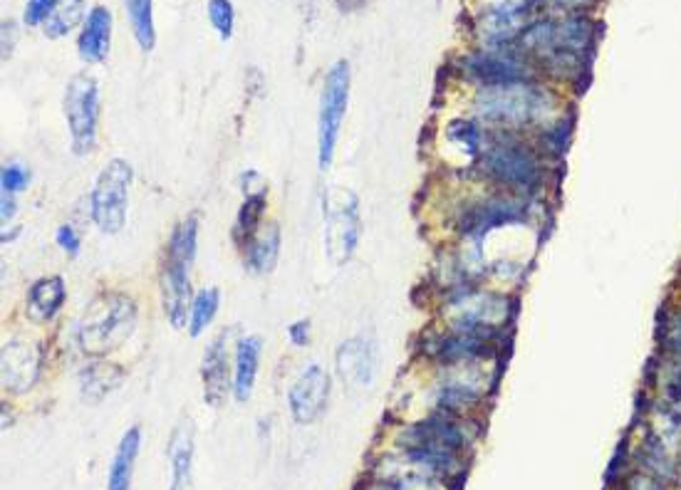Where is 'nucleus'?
Instances as JSON below:
<instances>
[{
  "instance_id": "f257e3e1",
  "label": "nucleus",
  "mask_w": 681,
  "mask_h": 490,
  "mask_svg": "<svg viewBox=\"0 0 681 490\" xmlns=\"http://www.w3.org/2000/svg\"><path fill=\"white\" fill-rule=\"evenodd\" d=\"M570 107V104H568ZM568 107L543 80L513 82V85L478 87L473 95V119L498 132L528 134L558 119Z\"/></svg>"
},
{
  "instance_id": "f03ea898",
  "label": "nucleus",
  "mask_w": 681,
  "mask_h": 490,
  "mask_svg": "<svg viewBox=\"0 0 681 490\" xmlns=\"http://www.w3.org/2000/svg\"><path fill=\"white\" fill-rule=\"evenodd\" d=\"M548 164L550 161L545 159L538 144L525 134L491 129L486 149L478 156L473 169L498 191L535 201L548 184Z\"/></svg>"
},
{
  "instance_id": "7ed1b4c3",
  "label": "nucleus",
  "mask_w": 681,
  "mask_h": 490,
  "mask_svg": "<svg viewBox=\"0 0 681 490\" xmlns=\"http://www.w3.org/2000/svg\"><path fill=\"white\" fill-rule=\"evenodd\" d=\"M196 238H199V221L189 216L171 231L169 245L161 270V305L171 327H184L186 315L191 312V265L196 258Z\"/></svg>"
},
{
  "instance_id": "20e7f679",
  "label": "nucleus",
  "mask_w": 681,
  "mask_h": 490,
  "mask_svg": "<svg viewBox=\"0 0 681 490\" xmlns=\"http://www.w3.org/2000/svg\"><path fill=\"white\" fill-rule=\"evenodd\" d=\"M137 327V305L122 293H102L82 315L77 340L85 354L105 357L122 347Z\"/></svg>"
},
{
  "instance_id": "39448f33",
  "label": "nucleus",
  "mask_w": 681,
  "mask_h": 490,
  "mask_svg": "<svg viewBox=\"0 0 681 490\" xmlns=\"http://www.w3.org/2000/svg\"><path fill=\"white\" fill-rule=\"evenodd\" d=\"M325 216V253L332 265H345L355 255L362 238L360 201L350 189L330 186L322 194Z\"/></svg>"
},
{
  "instance_id": "423d86ee",
  "label": "nucleus",
  "mask_w": 681,
  "mask_h": 490,
  "mask_svg": "<svg viewBox=\"0 0 681 490\" xmlns=\"http://www.w3.org/2000/svg\"><path fill=\"white\" fill-rule=\"evenodd\" d=\"M350 65L347 60H337L327 70L325 82H322L320 95V119H317V164L320 169H330L335 159L337 139H340L342 122L347 114V102H350Z\"/></svg>"
},
{
  "instance_id": "0eeeda50",
  "label": "nucleus",
  "mask_w": 681,
  "mask_h": 490,
  "mask_svg": "<svg viewBox=\"0 0 681 490\" xmlns=\"http://www.w3.org/2000/svg\"><path fill=\"white\" fill-rule=\"evenodd\" d=\"M461 72L466 80H471L478 87H496V85H513V82L540 80L538 67L533 65L525 52L518 45H506V48H481L471 52L469 57L461 60Z\"/></svg>"
},
{
  "instance_id": "6e6552de",
  "label": "nucleus",
  "mask_w": 681,
  "mask_h": 490,
  "mask_svg": "<svg viewBox=\"0 0 681 490\" xmlns=\"http://www.w3.org/2000/svg\"><path fill=\"white\" fill-rule=\"evenodd\" d=\"M132 176V166L124 159H112L97 176L90 198V211L92 221L102 233L122 231L124 221H127Z\"/></svg>"
},
{
  "instance_id": "1a4fd4ad",
  "label": "nucleus",
  "mask_w": 681,
  "mask_h": 490,
  "mask_svg": "<svg viewBox=\"0 0 681 490\" xmlns=\"http://www.w3.org/2000/svg\"><path fill=\"white\" fill-rule=\"evenodd\" d=\"M65 117L70 127L75 154H90L97 142V119H100V87L87 72L72 77L65 87Z\"/></svg>"
},
{
  "instance_id": "9d476101",
  "label": "nucleus",
  "mask_w": 681,
  "mask_h": 490,
  "mask_svg": "<svg viewBox=\"0 0 681 490\" xmlns=\"http://www.w3.org/2000/svg\"><path fill=\"white\" fill-rule=\"evenodd\" d=\"M330 387V374L322 367H317V364H310L290 387L288 404L293 419L305 426L315 424L325 414L327 401H330Z\"/></svg>"
},
{
  "instance_id": "9b49d317",
  "label": "nucleus",
  "mask_w": 681,
  "mask_h": 490,
  "mask_svg": "<svg viewBox=\"0 0 681 490\" xmlns=\"http://www.w3.org/2000/svg\"><path fill=\"white\" fill-rule=\"evenodd\" d=\"M40 372V349L33 342L10 340L3 347V387L13 394L28 392Z\"/></svg>"
},
{
  "instance_id": "f8f14e48",
  "label": "nucleus",
  "mask_w": 681,
  "mask_h": 490,
  "mask_svg": "<svg viewBox=\"0 0 681 490\" xmlns=\"http://www.w3.org/2000/svg\"><path fill=\"white\" fill-rule=\"evenodd\" d=\"M201 379H204V399L206 404L218 409L226 401L228 392L233 389L231 367H228V349H226V332L213 340L204 352L201 362Z\"/></svg>"
},
{
  "instance_id": "ddd939ff",
  "label": "nucleus",
  "mask_w": 681,
  "mask_h": 490,
  "mask_svg": "<svg viewBox=\"0 0 681 490\" xmlns=\"http://www.w3.org/2000/svg\"><path fill=\"white\" fill-rule=\"evenodd\" d=\"M337 374L347 387H369L374 379V347L365 337H352L337 349Z\"/></svg>"
},
{
  "instance_id": "4468645a",
  "label": "nucleus",
  "mask_w": 681,
  "mask_h": 490,
  "mask_svg": "<svg viewBox=\"0 0 681 490\" xmlns=\"http://www.w3.org/2000/svg\"><path fill=\"white\" fill-rule=\"evenodd\" d=\"M109 45H112V10L105 5H95L82 25L77 52L90 65H100L107 60Z\"/></svg>"
},
{
  "instance_id": "2eb2a0df",
  "label": "nucleus",
  "mask_w": 681,
  "mask_h": 490,
  "mask_svg": "<svg viewBox=\"0 0 681 490\" xmlns=\"http://www.w3.org/2000/svg\"><path fill=\"white\" fill-rule=\"evenodd\" d=\"M166 458L171 463V490H186L194 473V424L181 419L166 443Z\"/></svg>"
},
{
  "instance_id": "dca6fc26",
  "label": "nucleus",
  "mask_w": 681,
  "mask_h": 490,
  "mask_svg": "<svg viewBox=\"0 0 681 490\" xmlns=\"http://www.w3.org/2000/svg\"><path fill=\"white\" fill-rule=\"evenodd\" d=\"M139 448H142V429L132 426L119 439L117 451H114L112 463H109L107 490H132L134 463H137Z\"/></svg>"
},
{
  "instance_id": "f3484780",
  "label": "nucleus",
  "mask_w": 681,
  "mask_h": 490,
  "mask_svg": "<svg viewBox=\"0 0 681 490\" xmlns=\"http://www.w3.org/2000/svg\"><path fill=\"white\" fill-rule=\"evenodd\" d=\"M263 354V340L256 335H248L238 340L236 347V377H233V394L236 399L248 401L256 387L258 377V364H261Z\"/></svg>"
},
{
  "instance_id": "a211bd4d",
  "label": "nucleus",
  "mask_w": 681,
  "mask_h": 490,
  "mask_svg": "<svg viewBox=\"0 0 681 490\" xmlns=\"http://www.w3.org/2000/svg\"><path fill=\"white\" fill-rule=\"evenodd\" d=\"M575 124H577V112L575 104H570L558 119H553L550 124H545L543 129L535 132L533 142L538 144V149L543 151V156L548 161H560L565 154H568L570 144H573V134H575Z\"/></svg>"
},
{
  "instance_id": "6ab92c4d",
  "label": "nucleus",
  "mask_w": 681,
  "mask_h": 490,
  "mask_svg": "<svg viewBox=\"0 0 681 490\" xmlns=\"http://www.w3.org/2000/svg\"><path fill=\"white\" fill-rule=\"evenodd\" d=\"M65 297H67V288H65V280H62L60 275H50V278L35 280L33 288H30V293H28L30 317H35V320H40V322L53 320L57 312H60Z\"/></svg>"
},
{
  "instance_id": "aec40b11",
  "label": "nucleus",
  "mask_w": 681,
  "mask_h": 490,
  "mask_svg": "<svg viewBox=\"0 0 681 490\" xmlns=\"http://www.w3.org/2000/svg\"><path fill=\"white\" fill-rule=\"evenodd\" d=\"M248 248V270L265 275L275 268L280 253V228L278 223H268L261 231L253 236V241L246 245Z\"/></svg>"
},
{
  "instance_id": "412c9836",
  "label": "nucleus",
  "mask_w": 681,
  "mask_h": 490,
  "mask_svg": "<svg viewBox=\"0 0 681 490\" xmlns=\"http://www.w3.org/2000/svg\"><path fill=\"white\" fill-rule=\"evenodd\" d=\"M654 342H657L659 352L681 354V295L659 307Z\"/></svg>"
},
{
  "instance_id": "4be33fe9",
  "label": "nucleus",
  "mask_w": 681,
  "mask_h": 490,
  "mask_svg": "<svg viewBox=\"0 0 681 490\" xmlns=\"http://www.w3.org/2000/svg\"><path fill=\"white\" fill-rule=\"evenodd\" d=\"M85 13H87L85 0H57L48 18L43 20V33L48 35L50 40L65 38V35L72 33L82 20H87Z\"/></svg>"
},
{
  "instance_id": "5701e85b",
  "label": "nucleus",
  "mask_w": 681,
  "mask_h": 490,
  "mask_svg": "<svg viewBox=\"0 0 681 490\" xmlns=\"http://www.w3.org/2000/svg\"><path fill=\"white\" fill-rule=\"evenodd\" d=\"M152 0H124V10H127L129 25L137 38L139 48L154 50L157 43V30H154V8Z\"/></svg>"
},
{
  "instance_id": "b1692460",
  "label": "nucleus",
  "mask_w": 681,
  "mask_h": 490,
  "mask_svg": "<svg viewBox=\"0 0 681 490\" xmlns=\"http://www.w3.org/2000/svg\"><path fill=\"white\" fill-rule=\"evenodd\" d=\"M122 377L124 372L119 367H114V364L109 362L92 364L90 369L82 372V394L92 401H100L102 396L119 387Z\"/></svg>"
},
{
  "instance_id": "393cba45",
  "label": "nucleus",
  "mask_w": 681,
  "mask_h": 490,
  "mask_svg": "<svg viewBox=\"0 0 681 490\" xmlns=\"http://www.w3.org/2000/svg\"><path fill=\"white\" fill-rule=\"evenodd\" d=\"M265 196H268V189L256 191V194H246V201H243L241 213H238L236 221V241L248 245L253 241L258 231H261V218L265 213Z\"/></svg>"
},
{
  "instance_id": "a878e982",
  "label": "nucleus",
  "mask_w": 681,
  "mask_h": 490,
  "mask_svg": "<svg viewBox=\"0 0 681 490\" xmlns=\"http://www.w3.org/2000/svg\"><path fill=\"white\" fill-rule=\"evenodd\" d=\"M218 305H221V293L216 288L201 290L199 295L191 300V312H189V332L191 337H199L206 327L211 325L213 317H216Z\"/></svg>"
},
{
  "instance_id": "bb28decb",
  "label": "nucleus",
  "mask_w": 681,
  "mask_h": 490,
  "mask_svg": "<svg viewBox=\"0 0 681 490\" xmlns=\"http://www.w3.org/2000/svg\"><path fill=\"white\" fill-rule=\"evenodd\" d=\"M209 20L213 30L221 40L233 38V25H236V10H233L231 0H209Z\"/></svg>"
},
{
  "instance_id": "cd10ccee",
  "label": "nucleus",
  "mask_w": 681,
  "mask_h": 490,
  "mask_svg": "<svg viewBox=\"0 0 681 490\" xmlns=\"http://www.w3.org/2000/svg\"><path fill=\"white\" fill-rule=\"evenodd\" d=\"M30 184V171L20 164H5L3 174H0V186H3V194H20V191L28 189Z\"/></svg>"
},
{
  "instance_id": "c85d7f7f",
  "label": "nucleus",
  "mask_w": 681,
  "mask_h": 490,
  "mask_svg": "<svg viewBox=\"0 0 681 490\" xmlns=\"http://www.w3.org/2000/svg\"><path fill=\"white\" fill-rule=\"evenodd\" d=\"M620 490H664V483L644 471H629L627 476L622 478Z\"/></svg>"
},
{
  "instance_id": "c756f323",
  "label": "nucleus",
  "mask_w": 681,
  "mask_h": 490,
  "mask_svg": "<svg viewBox=\"0 0 681 490\" xmlns=\"http://www.w3.org/2000/svg\"><path fill=\"white\" fill-rule=\"evenodd\" d=\"M600 3L602 0H540V5L560 10V13H590Z\"/></svg>"
},
{
  "instance_id": "7c9ffc66",
  "label": "nucleus",
  "mask_w": 681,
  "mask_h": 490,
  "mask_svg": "<svg viewBox=\"0 0 681 490\" xmlns=\"http://www.w3.org/2000/svg\"><path fill=\"white\" fill-rule=\"evenodd\" d=\"M55 3L57 0H28L23 13L25 25H30V28H33V25H43V20L48 18Z\"/></svg>"
},
{
  "instance_id": "2f4dec72",
  "label": "nucleus",
  "mask_w": 681,
  "mask_h": 490,
  "mask_svg": "<svg viewBox=\"0 0 681 490\" xmlns=\"http://www.w3.org/2000/svg\"><path fill=\"white\" fill-rule=\"evenodd\" d=\"M55 241L60 245L62 250H65L67 255H77L80 253V236L75 233V228L72 226H60L55 233Z\"/></svg>"
},
{
  "instance_id": "473e14b6",
  "label": "nucleus",
  "mask_w": 681,
  "mask_h": 490,
  "mask_svg": "<svg viewBox=\"0 0 681 490\" xmlns=\"http://www.w3.org/2000/svg\"><path fill=\"white\" fill-rule=\"evenodd\" d=\"M288 335H290V342H293L295 347H305V344L310 342V322L308 320L295 322V325H290Z\"/></svg>"
},
{
  "instance_id": "72a5a7b5",
  "label": "nucleus",
  "mask_w": 681,
  "mask_h": 490,
  "mask_svg": "<svg viewBox=\"0 0 681 490\" xmlns=\"http://www.w3.org/2000/svg\"><path fill=\"white\" fill-rule=\"evenodd\" d=\"M13 45H15V23L13 20H8V23H3V57H8L10 52H13Z\"/></svg>"
},
{
  "instance_id": "f704fd0d",
  "label": "nucleus",
  "mask_w": 681,
  "mask_h": 490,
  "mask_svg": "<svg viewBox=\"0 0 681 490\" xmlns=\"http://www.w3.org/2000/svg\"><path fill=\"white\" fill-rule=\"evenodd\" d=\"M15 216V201H13V196L10 194H3V223L8 226V221L10 218Z\"/></svg>"
},
{
  "instance_id": "c9c22d12",
  "label": "nucleus",
  "mask_w": 681,
  "mask_h": 490,
  "mask_svg": "<svg viewBox=\"0 0 681 490\" xmlns=\"http://www.w3.org/2000/svg\"><path fill=\"white\" fill-rule=\"evenodd\" d=\"M679 295H681V293H679Z\"/></svg>"
}]
</instances>
